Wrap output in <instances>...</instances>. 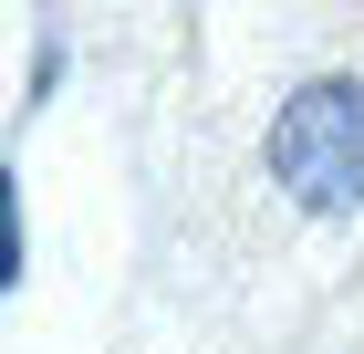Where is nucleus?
<instances>
[{"label": "nucleus", "mask_w": 364, "mask_h": 354, "mask_svg": "<svg viewBox=\"0 0 364 354\" xmlns=\"http://www.w3.org/2000/svg\"><path fill=\"white\" fill-rule=\"evenodd\" d=\"M21 271H31V250H21V188L0 177V292H21Z\"/></svg>", "instance_id": "f03ea898"}, {"label": "nucleus", "mask_w": 364, "mask_h": 354, "mask_svg": "<svg viewBox=\"0 0 364 354\" xmlns=\"http://www.w3.org/2000/svg\"><path fill=\"white\" fill-rule=\"evenodd\" d=\"M260 157H271V188L291 198V209H312V219L364 209V83H354V73L291 83Z\"/></svg>", "instance_id": "f257e3e1"}]
</instances>
